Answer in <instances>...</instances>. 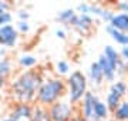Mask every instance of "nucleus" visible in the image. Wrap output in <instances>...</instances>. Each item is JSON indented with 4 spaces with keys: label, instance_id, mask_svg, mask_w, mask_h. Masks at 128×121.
<instances>
[{
    "label": "nucleus",
    "instance_id": "obj_30",
    "mask_svg": "<svg viewBox=\"0 0 128 121\" xmlns=\"http://www.w3.org/2000/svg\"><path fill=\"white\" fill-rule=\"evenodd\" d=\"M18 19H20V22H27L28 19H30V13H28L27 10H20L17 13Z\"/></svg>",
    "mask_w": 128,
    "mask_h": 121
},
{
    "label": "nucleus",
    "instance_id": "obj_16",
    "mask_svg": "<svg viewBox=\"0 0 128 121\" xmlns=\"http://www.w3.org/2000/svg\"><path fill=\"white\" fill-rule=\"evenodd\" d=\"M102 54H104V57L107 58V60L110 61V64L112 66V67H117V63H118L120 60H121V57H120V51H117V48L112 46H105L104 50H102Z\"/></svg>",
    "mask_w": 128,
    "mask_h": 121
},
{
    "label": "nucleus",
    "instance_id": "obj_35",
    "mask_svg": "<svg viewBox=\"0 0 128 121\" xmlns=\"http://www.w3.org/2000/svg\"><path fill=\"white\" fill-rule=\"evenodd\" d=\"M71 121H87V120H84L80 114H77V116H74L73 118H71Z\"/></svg>",
    "mask_w": 128,
    "mask_h": 121
},
{
    "label": "nucleus",
    "instance_id": "obj_21",
    "mask_svg": "<svg viewBox=\"0 0 128 121\" xmlns=\"http://www.w3.org/2000/svg\"><path fill=\"white\" fill-rule=\"evenodd\" d=\"M18 61V66L22 67V68H33L34 66L37 64V58L32 54H22V56L17 58Z\"/></svg>",
    "mask_w": 128,
    "mask_h": 121
},
{
    "label": "nucleus",
    "instance_id": "obj_25",
    "mask_svg": "<svg viewBox=\"0 0 128 121\" xmlns=\"http://www.w3.org/2000/svg\"><path fill=\"white\" fill-rule=\"evenodd\" d=\"M114 10H111V9H107V7H105L104 9V12H102V14H101V17L100 19L101 20H104L105 23H108L110 24L111 22H112V19H114Z\"/></svg>",
    "mask_w": 128,
    "mask_h": 121
},
{
    "label": "nucleus",
    "instance_id": "obj_8",
    "mask_svg": "<svg viewBox=\"0 0 128 121\" xmlns=\"http://www.w3.org/2000/svg\"><path fill=\"white\" fill-rule=\"evenodd\" d=\"M18 32L13 24H6L0 27V46L13 47L17 43Z\"/></svg>",
    "mask_w": 128,
    "mask_h": 121
},
{
    "label": "nucleus",
    "instance_id": "obj_9",
    "mask_svg": "<svg viewBox=\"0 0 128 121\" xmlns=\"http://www.w3.org/2000/svg\"><path fill=\"white\" fill-rule=\"evenodd\" d=\"M97 63H98L101 71H102V74H104L105 81H108V83H114L115 77H117V74H115V68L110 64V61L104 57V54H100V56H98Z\"/></svg>",
    "mask_w": 128,
    "mask_h": 121
},
{
    "label": "nucleus",
    "instance_id": "obj_7",
    "mask_svg": "<svg viewBox=\"0 0 128 121\" xmlns=\"http://www.w3.org/2000/svg\"><path fill=\"white\" fill-rule=\"evenodd\" d=\"M71 27L78 32L81 36H87L92 32V27H94V19H92L90 14H76V17L73 19Z\"/></svg>",
    "mask_w": 128,
    "mask_h": 121
},
{
    "label": "nucleus",
    "instance_id": "obj_23",
    "mask_svg": "<svg viewBox=\"0 0 128 121\" xmlns=\"http://www.w3.org/2000/svg\"><path fill=\"white\" fill-rule=\"evenodd\" d=\"M115 74L118 77H124L127 76V61L124 60H120L117 63V67H115Z\"/></svg>",
    "mask_w": 128,
    "mask_h": 121
},
{
    "label": "nucleus",
    "instance_id": "obj_37",
    "mask_svg": "<svg viewBox=\"0 0 128 121\" xmlns=\"http://www.w3.org/2000/svg\"><path fill=\"white\" fill-rule=\"evenodd\" d=\"M107 121H115V120H114V118H112V117H111V118H108V120H107Z\"/></svg>",
    "mask_w": 128,
    "mask_h": 121
},
{
    "label": "nucleus",
    "instance_id": "obj_12",
    "mask_svg": "<svg viewBox=\"0 0 128 121\" xmlns=\"http://www.w3.org/2000/svg\"><path fill=\"white\" fill-rule=\"evenodd\" d=\"M110 24L114 28L128 34V14L127 13H115L114 19H112V22Z\"/></svg>",
    "mask_w": 128,
    "mask_h": 121
},
{
    "label": "nucleus",
    "instance_id": "obj_5",
    "mask_svg": "<svg viewBox=\"0 0 128 121\" xmlns=\"http://www.w3.org/2000/svg\"><path fill=\"white\" fill-rule=\"evenodd\" d=\"M100 98L97 96L94 91H90L88 90L86 96L82 97L81 102L77 106L78 108V114L84 118V120L87 121H94V107H96L97 101H98Z\"/></svg>",
    "mask_w": 128,
    "mask_h": 121
},
{
    "label": "nucleus",
    "instance_id": "obj_17",
    "mask_svg": "<svg viewBox=\"0 0 128 121\" xmlns=\"http://www.w3.org/2000/svg\"><path fill=\"white\" fill-rule=\"evenodd\" d=\"M32 121H53V120H51V117H50L48 108L41 107V106H36V104H34Z\"/></svg>",
    "mask_w": 128,
    "mask_h": 121
},
{
    "label": "nucleus",
    "instance_id": "obj_20",
    "mask_svg": "<svg viewBox=\"0 0 128 121\" xmlns=\"http://www.w3.org/2000/svg\"><path fill=\"white\" fill-rule=\"evenodd\" d=\"M12 73H13V63H12V60L7 56L0 58V74L7 80L12 76Z\"/></svg>",
    "mask_w": 128,
    "mask_h": 121
},
{
    "label": "nucleus",
    "instance_id": "obj_27",
    "mask_svg": "<svg viewBox=\"0 0 128 121\" xmlns=\"http://www.w3.org/2000/svg\"><path fill=\"white\" fill-rule=\"evenodd\" d=\"M114 9L118 10L120 13H127L128 14V2H125V0L117 2V3L114 4Z\"/></svg>",
    "mask_w": 128,
    "mask_h": 121
},
{
    "label": "nucleus",
    "instance_id": "obj_14",
    "mask_svg": "<svg viewBox=\"0 0 128 121\" xmlns=\"http://www.w3.org/2000/svg\"><path fill=\"white\" fill-rule=\"evenodd\" d=\"M111 117L115 121H128V98H124L122 101L120 102V106L111 114Z\"/></svg>",
    "mask_w": 128,
    "mask_h": 121
},
{
    "label": "nucleus",
    "instance_id": "obj_40",
    "mask_svg": "<svg viewBox=\"0 0 128 121\" xmlns=\"http://www.w3.org/2000/svg\"><path fill=\"white\" fill-rule=\"evenodd\" d=\"M94 121H97V120H94Z\"/></svg>",
    "mask_w": 128,
    "mask_h": 121
},
{
    "label": "nucleus",
    "instance_id": "obj_19",
    "mask_svg": "<svg viewBox=\"0 0 128 121\" xmlns=\"http://www.w3.org/2000/svg\"><path fill=\"white\" fill-rule=\"evenodd\" d=\"M121 101H122V98L118 97L117 94L111 93V91H108L107 96H105V104H107V107H108V110H110L111 114L117 110V107L120 106V102Z\"/></svg>",
    "mask_w": 128,
    "mask_h": 121
},
{
    "label": "nucleus",
    "instance_id": "obj_31",
    "mask_svg": "<svg viewBox=\"0 0 128 121\" xmlns=\"http://www.w3.org/2000/svg\"><path fill=\"white\" fill-rule=\"evenodd\" d=\"M120 57H121V60H124V61H127V63H128V46H122V47H121Z\"/></svg>",
    "mask_w": 128,
    "mask_h": 121
},
{
    "label": "nucleus",
    "instance_id": "obj_24",
    "mask_svg": "<svg viewBox=\"0 0 128 121\" xmlns=\"http://www.w3.org/2000/svg\"><path fill=\"white\" fill-rule=\"evenodd\" d=\"M104 9H105V7L102 4H98V3H90V16L94 14V16L101 17V14H102Z\"/></svg>",
    "mask_w": 128,
    "mask_h": 121
},
{
    "label": "nucleus",
    "instance_id": "obj_28",
    "mask_svg": "<svg viewBox=\"0 0 128 121\" xmlns=\"http://www.w3.org/2000/svg\"><path fill=\"white\" fill-rule=\"evenodd\" d=\"M76 10L78 12V14H90V3H86V2H82V3L77 4Z\"/></svg>",
    "mask_w": 128,
    "mask_h": 121
},
{
    "label": "nucleus",
    "instance_id": "obj_2",
    "mask_svg": "<svg viewBox=\"0 0 128 121\" xmlns=\"http://www.w3.org/2000/svg\"><path fill=\"white\" fill-rule=\"evenodd\" d=\"M66 96H67L66 80H63L61 77H48V78H44L40 88L37 90L34 104L48 108L54 102L66 98Z\"/></svg>",
    "mask_w": 128,
    "mask_h": 121
},
{
    "label": "nucleus",
    "instance_id": "obj_26",
    "mask_svg": "<svg viewBox=\"0 0 128 121\" xmlns=\"http://www.w3.org/2000/svg\"><path fill=\"white\" fill-rule=\"evenodd\" d=\"M12 20H13V16L10 14V12L2 13L0 14V27H2V26H6V24H10Z\"/></svg>",
    "mask_w": 128,
    "mask_h": 121
},
{
    "label": "nucleus",
    "instance_id": "obj_38",
    "mask_svg": "<svg viewBox=\"0 0 128 121\" xmlns=\"http://www.w3.org/2000/svg\"><path fill=\"white\" fill-rule=\"evenodd\" d=\"M2 13H4V10H3L2 7H0V14H2Z\"/></svg>",
    "mask_w": 128,
    "mask_h": 121
},
{
    "label": "nucleus",
    "instance_id": "obj_29",
    "mask_svg": "<svg viewBox=\"0 0 128 121\" xmlns=\"http://www.w3.org/2000/svg\"><path fill=\"white\" fill-rule=\"evenodd\" d=\"M17 32H22V33L30 32V24H28V22H18L17 23Z\"/></svg>",
    "mask_w": 128,
    "mask_h": 121
},
{
    "label": "nucleus",
    "instance_id": "obj_13",
    "mask_svg": "<svg viewBox=\"0 0 128 121\" xmlns=\"http://www.w3.org/2000/svg\"><path fill=\"white\" fill-rule=\"evenodd\" d=\"M108 91L117 94L118 97H121L124 100V97H127V94H128V83L124 81V80H117L114 83H111Z\"/></svg>",
    "mask_w": 128,
    "mask_h": 121
},
{
    "label": "nucleus",
    "instance_id": "obj_33",
    "mask_svg": "<svg viewBox=\"0 0 128 121\" xmlns=\"http://www.w3.org/2000/svg\"><path fill=\"white\" fill-rule=\"evenodd\" d=\"M6 84H7V80H6L4 77H3V76L0 74V91H2V90H3V88L6 87Z\"/></svg>",
    "mask_w": 128,
    "mask_h": 121
},
{
    "label": "nucleus",
    "instance_id": "obj_6",
    "mask_svg": "<svg viewBox=\"0 0 128 121\" xmlns=\"http://www.w3.org/2000/svg\"><path fill=\"white\" fill-rule=\"evenodd\" d=\"M34 104H26V102H14L9 117L14 121H32Z\"/></svg>",
    "mask_w": 128,
    "mask_h": 121
},
{
    "label": "nucleus",
    "instance_id": "obj_36",
    "mask_svg": "<svg viewBox=\"0 0 128 121\" xmlns=\"http://www.w3.org/2000/svg\"><path fill=\"white\" fill-rule=\"evenodd\" d=\"M2 121H14V120H12L10 117H6V118H3V120H2Z\"/></svg>",
    "mask_w": 128,
    "mask_h": 121
},
{
    "label": "nucleus",
    "instance_id": "obj_34",
    "mask_svg": "<svg viewBox=\"0 0 128 121\" xmlns=\"http://www.w3.org/2000/svg\"><path fill=\"white\" fill-rule=\"evenodd\" d=\"M6 54H7V50H6V47H0V58L6 57Z\"/></svg>",
    "mask_w": 128,
    "mask_h": 121
},
{
    "label": "nucleus",
    "instance_id": "obj_22",
    "mask_svg": "<svg viewBox=\"0 0 128 121\" xmlns=\"http://www.w3.org/2000/svg\"><path fill=\"white\" fill-rule=\"evenodd\" d=\"M56 71H57V74L61 77V76H66L70 73V64L68 61L66 60H60L57 61V64H56Z\"/></svg>",
    "mask_w": 128,
    "mask_h": 121
},
{
    "label": "nucleus",
    "instance_id": "obj_18",
    "mask_svg": "<svg viewBox=\"0 0 128 121\" xmlns=\"http://www.w3.org/2000/svg\"><path fill=\"white\" fill-rule=\"evenodd\" d=\"M76 14H77V13H76V9H64V10H61V12L57 13L56 20L60 22V23H63V24L70 26L71 22H73V19L76 17Z\"/></svg>",
    "mask_w": 128,
    "mask_h": 121
},
{
    "label": "nucleus",
    "instance_id": "obj_10",
    "mask_svg": "<svg viewBox=\"0 0 128 121\" xmlns=\"http://www.w3.org/2000/svg\"><path fill=\"white\" fill-rule=\"evenodd\" d=\"M88 81L94 86V87H101L102 83H104V74H102V71H101L100 66L97 61H92L91 64H90V68H88V76H87Z\"/></svg>",
    "mask_w": 128,
    "mask_h": 121
},
{
    "label": "nucleus",
    "instance_id": "obj_4",
    "mask_svg": "<svg viewBox=\"0 0 128 121\" xmlns=\"http://www.w3.org/2000/svg\"><path fill=\"white\" fill-rule=\"evenodd\" d=\"M48 112L53 121H71V118L78 114V108L77 106H73L67 98H63L50 106Z\"/></svg>",
    "mask_w": 128,
    "mask_h": 121
},
{
    "label": "nucleus",
    "instance_id": "obj_1",
    "mask_svg": "<svg viewBox=\"0 0 128 121\" xmlns=\"http://www.w3.org/2000/svg\"><path fill=\"white\" fill-rule=\"evenodd\" d=\"M44 81V77L40 70H24L13 80L10 84V93L14 97L16 102L34 104L36 102L37 90Z\"/></svg>",
    "mask_w": 128,
    "mask_h": 121
},
{
    "label": "nucleus",
    "instance_id": "obj_3",
    "mask_svg": "<svg viewBox=\"0 0 128 121\" xmlns=\"http://www.w3.org/2000/svg\"><path fill=\"white\" fill-rule=\"evenodd\" d=\"M67 96L66 98L68 100L73 106H78L81 102L82 97L88 91V78L81 70H73L68 74L67 80Z\"/></svg>",
    "mask_w": 128,
    "mask_h": 121
},
{
    "label": "nucleus",
    "instance_id": "obj_15",
    "mask_svg": "<svg viewBox=\"0 0 128 121\" xmlns=\"http://www.w3.org/2000/svg\"><path fill=\"white\" fill-rule=\"evenodd\" d=\"M105 32L108 33L111 36V38H112L115 43H118L120 46H127V34H125V33L114 28L111 24H107V26H105Z\"/></svg>",
    "mask_w": 128,
    "mask_h": 121
},
{
    "label": "nucleus",
    "instance_id": "obj_11",
    "mask_svg": "<svg viewBox=\"0 0 128 121\" xmlns=\"http://www.w3.org/2000/svg\"><path fill=\"white\" fill-rule=\"evenodd\" d=\"M108 118H111V112L107 107L105 101H101L98 100L94 107V120L97 121H107Z\"/></svg>",
    "mask_w": 128,
    "mask_h": 121
},
{
    "label": "nucleus",
    "instance_id": "obj_39",
    "mask_svg": "<svg viewBox=\"0 0 128 121\" xmlns=\"http://www.w3.org/2000/svg\"><path fill=\"white\" fill-rule=\"evenodd\" d=\"M127 46H128V34H127Z\"/></svg>",
    "mask_w": 128,
    "mask_h": 121
},
{
    "label": "nucleus",
    "instance_id": "obj_32",
    "mask_svg": "<svg viewBox=\"0 0 128 121\" xmlns=\"http://www.w3.org/2000/svg\"><path fill=\"white\" fill-rule=\"evenodd\" d=\"M56 36H57L60 40H66V38H67V34H66V32H64L63 28H57V30H56Z\"/></svg>",
    "mask_w": 128,
    "mask_h": 121
}]
</instances>
